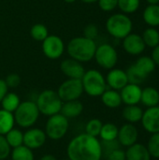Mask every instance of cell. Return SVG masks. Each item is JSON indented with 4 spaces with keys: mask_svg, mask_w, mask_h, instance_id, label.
Here are the masks:
<instances>
[{
    "mask_svg": "<svg viewBox=\"0 0 159 160\" xmlns=\"http://www.w3.org/2000/svg\"><path fill=\"white\" fill-rule=\"evenodd\" d=\"M67 156L69 160H101V142L85 132L81 133L68 142Z\"/></svg>",
    "mask_w": 159,
    "mask_h": 160,
    "instance_id": "1",
    "label": "cell"
},
{
    "mask_svg": "<svg viewBox=\"0 0 159 160\" xmlns=\"http://www.w3.org/2000/svg\"><path fill=\"white\" fill-rule=\"evenodd\" d=\"M97 47L95 40L84 37H77L68 42L67 50L70 58L81 63H86L94 58Z\"/></svg>",
    "mask_w": 159,
    "mask_h": 160,
    "instance_id": "2",
    "label": "cell"
},
{
    "mask_svg": "<svg viewBox=\"0 0 159 160\" xmlns=\"http://www.w3.org/2000/svg\"><path fill=\"white\" fill-rule=\"evenodd\" d=\"M15 124L22 128H33L37 122L40 112L35 101L25 100L20 103L16 111L13 112Z\"/></svg>",
    "mask_w": 159,
    "mask_h": 160,
    "instance_id": "3",
    "label": "cell"
},
{
    "mask_svg": "<svg viewBox=\"0 0 159 160\" xmlns=\"http://www.w3.org/2000/svg\"><path fill=\"white\" fill-rule=\"evenodd\" d=\"M35 102L40 114L48 117L59 113L63 105V101L59 98L57 92L51 89L39 93Z\"/></svg>",
    "mask_w": 159,
    "mask_h": 160,
    "instance_id": "4",
    "label": "cell"
},
{
    "mask_svg": "<svg viewBox=\"0 0 159 160\" xmlns=\"http://www.w3.org/2000/svg\"><path fill=\"white\" fill-rule=\"evenodd\" d=\"M132 28V21L125 13H115L110 16L106 22V29L108 33L118 39L125 38L131 33Z\"/></svg>",
    "mask_w": 159,
    "mask_h": 160,
    "instance_id": "5",
    "label": "cell"
},
{
    "mask_svg": "<svg viewBox=\"0 0 159 160\" xmlns=\"http://www.w3.org/2000/svg\"><path fill=\"white\" fill-rule=\"evenodd\" d=\"M81 81L82 83L83 92L93 98L100 97L107 89L105 77L100 71L97 69H90L85 71Z\"/></svg>",
    "mask_w": 159,
    "mask_h": 160,
    "instance_id": "6",
    "label": "cell"
},
{
    "mask_svg": "<svg viewBox=\"0 0 159 160\" xmlns=\"http://www.w3.org/2000/svg\"><path fill=\"white\" fill-rule=\"evenodd\" d=\"M68 128L69 120L59 112L48 117L44 131L48 139L52 141H60L67 135Z\"/></svg>",
    "mask_w": 159,
    "mask_h": 160,
    "instance_id": "7",
    "label": "cell"
},
{
    "mask_svg": "<svg viewBox=\"0 0 159 160\" xmlns=\"http://www.w3.org/2000/svg\"><path fill=\"white\" fill-rule=\"evenodd\" d=\"M94 58L99 67L105 69H112L117 64L118 53L113 46L103 43L97 47Z\"/></svg>",
    "mask_w": 159,
    "mask_h": 160,
    "instance_id": "8",
    "label": "cell"
},
{
    "mask_svg": "<svg viewBox=\"0 0 159 160\" xmlns=\"http://www.w3.org/2000/svg\"><path fill=\"white\" fill-rule=\"evenodd\" d=\"M56 92L63 102L77 100L83 94L82 81L79 79H67L60 84Z\"/></svg>",
    "mask_w": 159,
    "mask_h": 160,
    "instance_id": "9",
    "label": "cell"
},
{
    "mask_svg": "<svg viewBox=\"0 0 159 160\" xmlns=\"http://www.w3.org/2000/svg\"><path fill=\"white\" fill-rule=\"evenodd\" d=\"M65 51L64 41L60 37L55 35H49L42 41V52L49 59H58Z\"/></svg>",
    "mask_w": 159,
    "mask_h": 160,
    "instance_id": "10",
    "label": "cell"
},
{
    "mask_svg": "<svg viewBox=\"0 0 159 160\" xmlns=\"http://www.w3.org/2000/svg\"><path fill=\"white\" fill-rule=\"evenodd\" d=\"M47 139L48 138L43 129L30 128L23 133V145L31 150H37L44 146Z\"/></svg>",
    "mask_w": 159,
    "mask_h": 160,
    "instance_id": "11",
    "label": "cell"
},
{
    "mask_svg": "<svg viewBox=\"0 0 159 160\" xmlns=\"http://www.w3.org/2000/svg\"><path fill=\"white\" fill-rule=\"evenodd\" d=\"M139 138V131L137 128L130 123L123 125L118 130L117 141L121 146L129 147L135 144Z\"/></svg>",
    "mask_w": 159,
    "mask_h": 160,
    "instance_id": "12",
    "label": "cell"
},
{
    "mask_svg": "<svg viewBox=\"0 0 159 160\" xmlns=\"http://www.w3.org/2000/svg\"><path fill=\"white\" fill-rule=\"evenodd\" d=\"M141 122L147 132L151 134L159 132V106L147 108L143 112Z\"/></svg>",
    "mask_w": 159,
    "mask_h": 160,
    "instance_id": "13",
    "label": "cell"
},
{
    "mask_svg": "<svg viewBox=\"0 0 159 160\" xmlns=\"http://www.w3.org/2000/svg\"><path fill=\"white\" fill-rule=\"evenodd\" d=\"M145 44L142 39V37L130 33L125 38H123V48L130 55H140L145 50Z\"/></svg>",
    "mask_w": 159,
    "mask_h": 160,
    "instance_id": "14",
    "label": "cell"
},
{
    "mask_svg": "<svg viewBox=\"0 0 159 160\" xmlns=\"http://www.w3.org/2000/svg\"><path fill=\"white\" fill-rule=\"evenodd\" d=\"M61 71L68 79H79L81 80L85 73V69L81 62L73 59L67 58L61 62L60 65Z\"/></svg>",
    "mask_w": 159,
    "mask_h": 160,
    "instance_id": "15",
    "label": "cell"
},
{
    "mask_svg": "<svg viewBox=\"0 0 159 160\" xmlns=\"http://www.w3.org/2000/svg\"><path fill=\"white\" fill-rule=\"evenodd\" d=\"M106 79V83L107 86H109L111 89L119 91L122 88H124L127 83V76L125 70L120 69V68H112L110 69L109 73L107 74Z\"/></svg>",
    "mask_w": 159,
    "mask_h": 160,
    "instance_id": "16",
    "label": "cell"
},
{
    "mask_svg": "<svg viewBox=\"0 0 159 160\" xmlns=\"http://www.w3.org/2000/svg\"><path fill=\"white\" fill-rule=\"evenodd\" d=\"M142 91V89L140 85L127 83L120 90L122 102L126 105H138L141 102Z\"/></svg>",
    "mask_w": 159,
    "mask_h": 160,
    "instance_id": "17",
    "label": "cell"
},
{
    "mask_svg": "<svg viewBox=\"0 0 159 160\" xmlns=\"http://www.w3.org/2000/svg\"><path fill=\"white\" fill-rule=\"evenodd\" d=\"M82 112H83V105L79 99H77V100L63 102L60 113L69 120L79 117L82 113Z\"/></svg>",
    "mask_w": 159,
    "mask_h": 160,
    "instance_id": "18",
    "label": "cell"
},
{
    "mask_svg": "<svg viewBox=\"0 0 159 160\" xmlns=\"http://www.w3.org/2000/svg\"><path fill=\"white\" fill-rule=\"evenodd\" d=\"M126 160H151V156L144 144L136 142L127 147L126 151Z\"/></svg>",
    "mask_w": 159,
    "mask_h": 160,
    "instance_id": "19",
    "label": "cell"
},
{
    "mask_svg": "<svg viewBox=\"0 0 159 160\" xmlns=\"http://www.w3.org/2000/svg\"><path fill=\"white\" fill-rule=\"evenodd\" d=\"M100 98L102 103L110 109H116L123 103L120 93L113 89H106Z\"/></svg>",
    "mask_w": 159,
    "mask_h": 160,
    "instance_id": "20",
    "label": "cell"
},
{
    "mask_svg": "<svg viewBox=\"0 0 159 160\" xmlns=\"http://www.w3.org/2000/svg\"><path fill=\"white\" fill-rule=\"evenodd\" d=\"M141 102L147 108L159 106V91L151 86L142 89Z\"/></svg>",
    "mask_w": 159,
    "mask_h": 160,
    "instance_id": "21",
    "label": "cell"
},
{
    "mask_svg": "<svg viewBox=\"0 0 159 160\" xmlns=\"http://www.w3.org/2000/svg\"><path fill=\"white\" fill-rule=\"evenodd\" d=\"M142 17L150 27L159 26V5H148L143 10Z\"/></svg>",
    "mask_w": 159,
    "mask_h": 160,
    "instance_id": "22",
    "label": "cell"
},
{
    "mask_svg": "<svg viewBox=\"0 0 159 160\" xmlns=\"http://www.w3.org/2000/svg\"><path fill=\"white\" fill-rule=\"evenodd\" d=\"M142 114L143 111L138 105H127L122 112L123 118L130 124L140 122L142 120Z\"/></svg>",
    "mask_w": 159,
    "mask_h": 160,
    "instance_id": "23",
    "label": "cell"
},
{
    "mask_svg": "<svg viewBox=\"0 0 159 160\" xmlns=\"http://www.w3.org/2000/svg\"><path fill=\"white\" fill-rule=\"evenodd\" d=\"M15 119L12 112L0 110V135H6L9 130L14 128Z\"/></svg>",
    "mask_w": 159,
    "mask_h": 160,
    "instance_id": "24",
    "label": "cell"
},
{
    "mask_svg": "<svg viewBox=\"0 0 159 160\" xmlns=\"http://www.w3.org/2000/svg\"><path fill=\"white\" fill-rule=\"evenodd\" d=\"M20 103H21V99L19 96L13 92H7L0 102L3 110L7 111L12 113L16 111Z\"/></svg>",
    "mask_w": 159,
    "mask_h": 160,
    "instance_id": "25",
    "label": "cell"
},
{
    "mask_svg": "<svg viewBox=\"0 0 159 160\" xmlns=\"http://www.w3.org/2000/svg\"><path fill=\"white\" fill-rule=\"evenodd\" d=\"M5 138L11 149L23 144V132L19 128H13L5 135Z\"/></svg>",
    "mask_w": 159,
    "mask_h": 160,
    "instance_id": "26",
    "label": "cell"
},
{
    "mask_svg": "<svg viewBox=\"0 0 159 160\" xmlns=\"http://www.w3.org/2000/svg\"><path fill=\"white\" fill-rule=\"evenodd\" d=\"M9 157L11 160H35L33 150L29 149L23 144L19 147L11 149Z\"/></svg>",
    "mask_w": 159,
    "mask_h": 160,
    "instance_id": "27",
    "label": "cell"
},
{
    "mask_svg": "<svg viewBox=\"0 0 159 160\" xmlns=\"http://www.w3.org/2000/svg\"><path fill=\"white\" fill-rule=\"evenodd\" d=\"M134 65L140 71L147 76H149V74H151L157 67L154 60L150 56H141L134 63Z\"/></svg>",
    "mask_w": 159,
    "mask_h": 160,
    "instance_id": "28",
    "label": "cell"
},
{
    "mask_svg": "<svg viewBox=\"0 0 159 160\" xmlns=\"http://www.w3.org/2000/svg\"><path fill=\"white\" fill-rule=\"evenodd\" d=\"M118 130H119V128L113 123L103 124L100 134H99V138L101 139V141H104V142L117 140Z\"/></svg>",
    "mask_w": 159,
    "mask_h": 160,
    "instance_id": "29",
    "label": "cell"
},
{
    "mask_svg": "<svg viewBox=\"0 0 159 160\" xmlns=\"http://www.w3.org/2000/svg\"><path fill=\"white\" fill-rule=\"evenodd\" d=\"M142 39L144 41L145 46L150 48H155L159 45V32L156 27H148L143 31Z\"/></svg>",
    "mask_w": 159,
    "mask_h": 160,
    "instance_id": "30",
    "label": "cell"
},
{
    "mask_svg": "<svg viewBox=\"0 0 159 160\" xmlns=\"http://www.w3.org/2000/svg\"><path fill=\"white\" fill-rule=\"evenodd\" d=\"M127 76V80H128V83H133V84H142L145 82V80L147 79V75L143 74L142 71H140L135 65H131L126 71Z\"/></svg>",
    "mask_w": 159,
    "mask_h": 160,
    "instance_id": "31",
    "label": "cell"
},
{
    "mask_svg": "<svg viewBox=\"0 0 159 160\" xmlns=\"http://www.w3.org/2000/svg\"><path fill=\"white\" fill-rule=\"evenodd\" d=\"M141 5V0H118V8L125 14L136 12Z\"/></svg>",
    "mask_w": 159,
    "mask_h": 160,
    "instance_id": "32",
    "label": "cell"
},
{
    "mask_svg": "<svg viewBox=\"0 0 159 160\" xmlns=\"http://www.w3.org/2000/svg\"><path fill=\"white\" fill-rule=\"evenodd\" d=\"M30 35L35 40L42 42L49 36L48 28L46 27V25L42 23H36L31 27Z\"/></svg>",
    "mask_w": 159,
    "mask_h": 160,
    "instance_id": "33",
    "label": "cell"
},
{
    "mask_svg": "<svg viewBox=\"0 0 159 160\" xmlns=\"http://www.w3.org/2000/svg\"><path fill=\"white\" fill-rule=\"evenodd\" d=\"M102 126H103V123L99 119L93 118L86 123L85 128H84L85 133L90 135V136L98 138L100 131H101V128H102Z\"/></svg>",
    "mask_w": 159,
    "mask_h": 160,
    "instance_id": "34",
    "label": "cell"
},
{
    "mask_svg": "<svg viewBox=\"0 0 159 160\" xmlns=\"http://www.w3.org/2000/svg\"><path fill=\"white\" fill-rule=\"evenodd\" d=\"M146 147L151 158H159V132L152 134Z\"/></svg>",
    "mask_w": 159,
    "mask_h": 160,
    "instance_id": "35",
    "label": "cell"
},
{
    "mask_svg": "<svg viewBox=\"0 0 159 160\" xmlns=\"http://www.w3.org/2000/svg\"><path fill=\"white\" fill-rule=\"evenodd\" d=\"M121 145L118 142L117 140L114 141H110V142H101V148H102V157H106L108 154H110L112 151L120 148Z\"/></svg>",
    "mask_w": 159,
    "mask_h": 160,
    "instance_id": "36",
    "label": "cell"
},
{
    "mask_svg": "<svg viewBox=\"0 0 159 160\" xmlns=\"http://www.w3.org/2000/svg\"><path fill=\"white\" fill-rule=\"evenodd\" d=\"M11 153V148L4 135H0V159H7L9 158Z\"/></svg>",
    "mask_w": 159,
    "mask_h": 160,
    "instance_id": "37",
    "label": "cell"
},
{
    "mask_svg": "<svg viewBox=\"0 0 159 160\" xmlns=\"http://www.w3.org/2000/svg\"><path fill=\"white\" fill-rule=\"evenodd\" d=\"M98 36V28L94 23H88L83 28V37L95 40Z\"/></svg>",
    "mask_w": 159,
    "mask_h": 160,
    "instance_id": "38",
    "label": "cell"
},
{
    "mask_svg": "<svg viewBox=\"0 0 159 160\" xmlns=\"http://www.w3.org/2000/svg\"><path fill=\"white\" fill-rule=\"evenodd\" d=\"M98 6L101 10L110 12L118 6V0H98Z\"/></svg>",
    "mask_w": 159,
    "mask_h": 160,
    "instance_id": "39",
    "label": "cell"
},
{
    "mask_svg": "<svg viewBox=\"0 0 159 160\" xmlns=\"http://www.w3.org/2000/svg\"><path fill=\"white\" fill-rule=\"evenodd\" d=\"M4 81L8 88H16L21 83V77L17 73H10Z\"/></svg>",
    "mask_w": 159,
    "mask_h": 160,
    "instance_id": "40",
    "label": "cell"
},
{
    "mask_svg": "<svg viewBox=\"0 0 159 160\" xmlns=\"http://www.w3.org/2000/svg\"><path fill=\"white\" fill-rule=\"evenodd\" d=\"M105 158L107 160H126V151H124L120 147L112 151Z\"/></svg>",
    "mask_w": 159,
    "mask_h": 160,
    "instance_id": "41",
    "label": "cell"
},
{
    "mask_svg": "<svg viewBox=\"0 0 159 160\" xmlns=\"http://www.w3.org/2000/svg\"><path fill=\"white\" fill-rule=\"evenodd\" d=\"M7 92H8V87L7 86L5 81L0 79V102Z\"/></svg>",
    "mask_w": 159,
    "mask_h": 160,
    "instance_id": "42",
    "label": "cell"
},
{
    "mask_svg": "<svg viewBox=\"0 0 159 160\" xmlns=\"http://www.w3.org/2000/svg\"><path fill=\"white\" fill-rule=\"evenodd\" d=\"M152 59L154 60L156 66H158L159 67V45H157V47H155L153 49V52H152Z\"/></svg>",
    "mask_w": 159,
    "mask_h": 160,
    "instance_id": "43",
    "label": "cell"
},
{
    "mask_svg": "<svg viewBox=\"0 0 159 160\" xmlns=\"http://www.w3.org/2000/svg\"><path fill=\"white\" fill-rule=\"evenodd\" d=\"M39 160H57V159H56V158H55L53 155H52V154H45V155H43V156L40 158V159Z\"/></svg>",
    "mask_w": 159,
    "mask_h": 160,
    "instance_id": "44",
    "label": "cell"
},
{
    "mask_svg": "<svg viewBox=\"0 0 159 160\" xmlns=\"http://www.w3.org/2000/svg\"><path fill=\"white\" fill-rule=\"evenodd\" d=\"M149 5H158L159 0H146Z\"/></svg>",
    "mask_w": 159,
    "mask_h": 160,
    "instance_id": "45",
    "label": "cell"
},
{
    "mask_svg": "<svg viewBox=\"0 0 159 160\" xmlns=\"http://www.w3.org/2000/svg\"><path fill=\"white\" fill-rule=\"evenodd\" d=\"M81 1L83 2V3H86V4H93V3L97 2L98 0H81Z\"/></svg>",
    "mask_w": 159,
    "mask_h": 160,
    "instance_id": "46",
    "label": "cell"
},
{
    "mask_svg": "<svg viewBox=\"0 0 159 160\" xmlns=\"http://www.w3.org/2000/svg\"><path fill=\"white\" fill-rule=\"evenodd\" d=\"M66 3H73V2H75L76 0H64Z\"/></svg>",
    "mask_w": 159,
    "mask_h": 160,
    "instance_id": "47",
    "label": "cell"
},
{
    "mask_svg": "<svg viewBox=\"0 0 159 160\" xmlns=\"http://www.w3.org/2000/svg\"><path fill=\"white\" fill-rule=\"evenodd\" d=\"M0 160H7V159H0Z\"/></svg>",
    "mask_w": 159,
    "mask_h": 160,
    "instance_id": "48",
    "label": "cell"
},
{
    "mask_svg": "<svg viewBox=\"0 0 159 160\" xmlns=\"http://www.w3.org/2000/svg\"><path fill=\"white\" fill-rule=\"evenodd\" d=\"M66 160H69V159H66Z\"/></svg>",
    "mask_w": 159,
    "mask_h": 160,
    "instance_id": "49",
    "label": "cell"
}]
</instances>
